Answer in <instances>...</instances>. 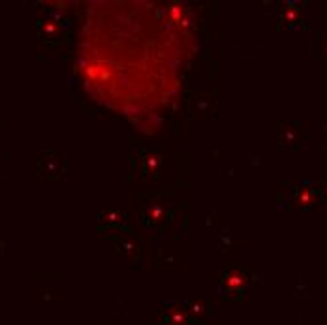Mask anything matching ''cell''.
Segmentation results:
<instances>
[{
	"label": "cell",
	"instance_id": "obj_1",
	"mask_svg": "<svg viewBox=\"0 0 327 325\" xmlns=\"http://www.w3.org/2000/svg\"><path fill=\"white\" fill-rule=\"evenodd\" d=\"M194 53V23L179 4L94 0L87 4L75 70L96 104L145 130L177 100Z\"/></svg>",
	"mask_w": 327,
	"mask_h": 325
}]
</instances>
